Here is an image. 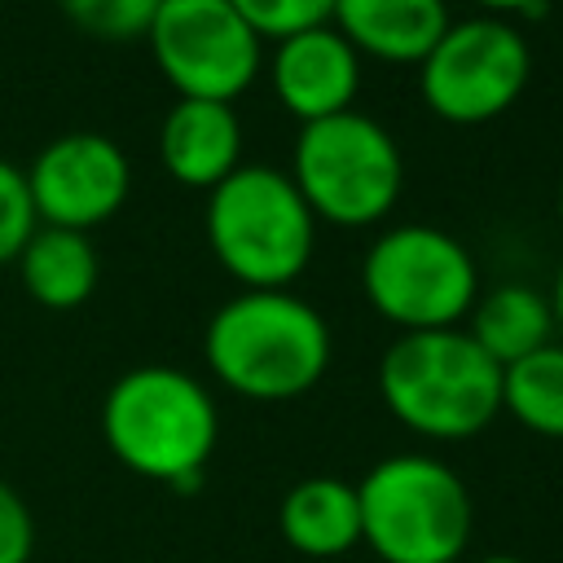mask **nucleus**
Instances as JSON below:
<instances>
[{
	"instance_id": "nucleus-1",
	"label": "nucleus",
	"mask_w": 563,
	"mask_h": 563,
	"mask_svg": "<svg viewBox=\"0 0 563 563\" xmlns=\"http://www.w3.org/2000/svg\"><path fill=\"white\" fill-rule=\"evenodd\" d=\"M202 356L233 396L264 405L295 400L317 387L330 365V325L286 286H242L211 312L202 330Z\"/></svg>"
},
{
	"instance_id": "nucleus-2",
	"label": "nucleus",
	"mask_w": 563,
	"mask_h": 563,
	"mask_svg": "<svg viewBox=\"0 0 563 563\" xmlns=\"http://www.w3.org/2000/svg\"><path fill=\"white\" fill-rule=\"evenodd\" d=\"M101 440L132 475L198 488L220 440V409L189 369L132 365L101 400Z\"/></svg>"
},
{
	"instance_id": "nucleus-3",
	"label": "nucleus",
	"mask_w": 563,
	"mask_h": 563,
	"mask_svg": "<svg viewBox=\"0 0 563 563\" xmlns=\"http://www.w3.org/2000/svg\"><path fill=\"white\" fill-rule=\"evenodd\" d=\"M378 396L427 440H471L501 413V365L466 325L405 330L378 361Z\"/></svg>"
},
{
	"instance_id": "nucleus-4",
	"label": "nucleus",
	"mask_w": 563,
	"mask_h": 563,
	"mask_svg": "<svg viewBox=\"0 0 563 563\" xmlns=\"http://www.w3.org/2000/svg\"><path fill=\"white\" fill-rule=\"evenodd\" d=\"M361 545L378 563H457L475 537L466 479L431 453L378 457L361 479Z\"/></svg>"
},
{
	"instance_id": "nucleus-5",
	"label": "nucleus",
	"mask_w": 563,
	"mask_h": 563,
	"mask_svg": "<svg viewBox=\"0 0 563 563\" xmlns=\"http://www.w3.org/2000/svg\"><path fill=\"white\" fill-rule=\"evenodd\" d=\"M202 229L211 255L251 290L290 286L317 246V216L295 176L264 163H242L207 189Z\"/></svg>"
},
{
	"instance_id": "nucleus-6",
	"label": "nucleus",
	"mask_w": 563,
	"mask_h": 563,
	"mask_svg": "<svg viewBox=\"0 0 563 563\" xmlns=\"http://www.w3.org/2000/svg\"><path fill=\"white\" fill-rule=\"evenodd\" d=\"M290 176L317 220L361 229L396 207L405 185V154L378 119L352 106L299 128Z\"/></svg>"
},
{
	"instance_id": "nucleus-7",
	"label": "nucleus",
	"mask_w": 563,
	"mask_h": 563,
	"mask_svg": "<svg viewBox=\"0 0 563 563\" xmlns=\"http://www.w3.org/2000/svg\"><path fill=\"white\" fill-rule=\"evenodd\" d=\"M365 299L405 330L462 325L479 299L475 255L435 224H396L378 233L361 264Z\"/></svg>"
},
{
	"instance_id": "nucleus-8",
	"label": "nucleus",
	"mask_w": 563,
	"mask_h": 563,
	"mask_svg": "<svg viewBox=\"0 0 563 563\" xmlns=\"http://www.w3.org/2000/svg\"><path fill=\"white\" fill-rule=\"evenodd\" d=\"M532 75L528 35L497 18H462L449 22L444 35L418 62V92L431 114L449 123H488L506 114Z\"/></svg>"
},
{
	"instance_id": "nucleus-9",
	"label": "nucleus",
	"mask_w": 563,
	"mask_h": 563,
	"mask_svg": "<svg viewBox=\"0 0 563 563\" xmlns=\"http://www.w3.org/2000/svg\"><path fill=\"white\" fill-rule=\"evenodd\" d=\"M145 40L180 97L233 101L264 62V40L233 0H163Z\"/></svg>"
},
{
	"instance_id": "nucleus-10",
	"label": "nucleus",
	"mask_w": 563,
	"mask_h": 563,
	"mask_svg": "<svg viewBox=\"0 0 563 563\" xmlns=\"http://www.w3.org/2000/svg\"><path fill=\"white\" fill-rule=\"evenodd\" d=\"M26 189L40 224L88 233L123 207L132 189V163L106 132H62L31 158Z\"/></svg>"
},
{
	"instance_id": "nucleus-11",
	"label": "nucleus",
	"mask_w": 563,
	"mask_h": 563,
	"mask_svg": "<svg viewBox=\"0 0 563 563\" xmlns=\"http://www.w3.org/2000/svg\"><path fill=\"white\" fill-rule=\"evenodd\" d=\"M268 79H273L277 101L299 123L330 119L339 110H352V101H356L361 53L334 22H321V26L273 40Z\"/></svg>"
},
{
	"instance_id": "nucleus-12",
	"label": "nucleus",
	"mask_w": 563,
	"mask_h": 563,
	"mask_svg": "<svg viewBox=\"0 0 563 563\" xmlns=\"http://www.w3.org/2000/svg\"><path fill=\"white\" fill-rule=\"evenodd\" d=\"M158 158L189 189H216L242 167V123L233 101L176 97L158 123Z\"/></svg>"
},
{
	"instance_id": "nucleus-13",
	"label": "nucleus",
	"mask_w": 563,
	"mask_h": 563,
	"mask_svg": "<svg viewBox=\"0 0 563 563\" xmlns=\"http://www.w3.org/2000/svg\"><path fill=\"white\" fill-rule=\"evenodd\" d=\"M282 541L303 559H343L361 545V497L356 484L334 475H308L286 488L277 506Z\"/></svg>"
},
{
	"instance_id": "nucleus-14",
	"label": "nucleus",
	"mask_w": 563,
	"mask_h": 563,
	"mask_svg": "<svg viewBox=\"0 0 563 563\" xmlns=\"http://www.w3.org/2000/svg\"><path fill=\"white\" fill-rule=\"evenodd\" d=\"M330 22L352 40L356 53L383 62H422L453 18L444 0H334Z\"/></svg>"
},
{
	"instance_id": "nucleus-15",
	"label": "nucleus",
	"mask_w": 563,
	"mask_h": 563,
	"mask_svg": "<svg viewBox=\"0 0 563 563\" xmlns=\"http://www.w3.org/2000/svg\"><path fill=\"white\" fill-rule=\"evenodd\" d=\"M466 334L506 369L515 361H523L528 352L554 343V312H550V295H541L528 282H501L493 290H484L471 312H466Z\"/></svg>"
},
{
	"instance_id": "nucleus-16",
	"label": "nucleus",
	"mask_w": 563,
	"mask_h": 563,
	"mask_svg": "<svg viewBox=\"0 0 563 563\" xmlns=\"http://www.w3.org/2000/svg\"><path fill=\"white\" fill-rule=\"evenodd\" d=\"M97 251L79 229L35 224V233L18 251V277L44 308H79L97 290Z\"/></svg>"
},
{
	"instance_id": "nucleus-17",
	"label": "nucleus",
	"mask_w": 563,
	"mask_h": 563,
	"mask_svg": "<svg viewBox=\"0 0 563 563\" xmlns=\"http://www.w3.org/2000/svg\"><path fill=\"white\" fill-rule=\"evenodd\" d=\"M501 413L532 435L563 440V343H545L501 369Z\"/></svg>"
},
{
	"instance_id": "nucleus-18",
	"label": "nucleus",
	"mask_w": 563,
	"mask_h": 563,
	"mask_svg": "<svg viewBox=\"0 0 563 563\" xmlns=\"http://www.w3.org/2000/svg\"><path fill=\"white\" fill-rule=\"evenodd\" d=\"M163 0H62L66 18L97 40H132L145 35Z\"/></svg>"
},
{
	"instance_id": "nucleus-19",
	"label": "nucleus",
	"mask_w": 563,
	"mask_h": 563,
	"mask_svg": "<svg viewBox=\"0 0 563 563\" xmlns=\"http://www.w3.org/2000/svg\"><path fill=\"white\" fill-rule=\"evenodd\" d=\"M233 9L255 26L260 40H282L334 18V0H233Z\"/></svg>"
},
{
	"instance_id": "nucleus-20",
	"label": "nucleus",
	"mask_w": 563,
	"mask_h": 563,
	"mask_svg": "<svg viewBox=\"0 0 563 563\" xmlns=\"http://www.w3.org/2000/svg\"><path fill=\"white\" fill-rule=\"evenodd\" d=\"M35 202L26 189V172L13 167L9 158H0V264L18 260V251L26 246V238L35 233Z\"/></svg>"
},
{
	"instance_id": "nucleus-21",
	"label": "nucleus",
	"mask_w": 563,
	"mask_h": 563,
	"mask_svg": "<svg viewBox=\"0 0 563 563\" xmlns=\"http://www.w3.org/2000/svg\"><path fill=\"white\" fill-rule=\"evenodd\" d=\"M35 554V519L13 484L0 479V563H31Z\"/></svg>"
},
{
	"instance_id": "nucleus-22",
	"label": "nucleus",
	"mask_w": 563,
	"mask_h": 563,
	"mask_svg": "<svg viewBox=\"0 0 563 563\" xmlns=\"http://www.w3.org/2000/svg\"><path fill=\"white\" fill-rule=\"evenodd\" d=\"M479 4L493 13H537L541 9V0H479Z\"/></svg>"
},
{
	"instance_id": "nucleus-23",
	"label": "nucleus",
	"mask_w": 563,
	"mask_h": 563,
	"mask_svg": "<svg viewBox=\"0 0 563 563\" xmlns=\"http://www.w3.org/2000/svg\"><path fill=\"white\" fill-rule=\"evenodd\" d=\"M550 312H554V325L563 330V268H559L554 286H550Z\"/></svg>"
},
{
	"instance_id": "nucleus-24",
	"label": "nucleus",
	"mask_w": 563,
	"mask_h": 563,
	"mask_svg": "<svg viewBox=\"0 0 563 563\" xmlns=\"http://www.w3.org/2000/svg\"><path fill=\"white\" fill-rule=\"evenodd\" d=\"M475 563H528V559H519V554H479Z\"/></svg>"
},
{
	"instance_id": "nucleus-25",
	"label": "nucleus",
	"mask_w": 563,
	"mask_h": 563,
	"mask_svg": "<svg viewBox=\"0 0 563 563\" xmlns=\"http://www.w3.org/2000/svg\"><path fill=\"white\" fill-rule=\"evenodd\" d=\"M559 224H563V180H559Z\"/></svg>"
}]
</instances>
